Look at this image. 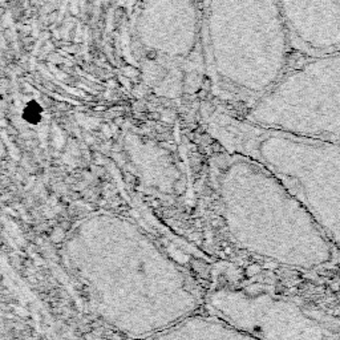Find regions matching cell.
Listing matches in <instances>:
<instances>
[{
	"instance_id": "obj_8",
	"label": "cell",
	"mask_w": 340,
	"mask_h": 340,
	"mask_svg": "<svg viewBox=\"0 0 340 340\" xmlns=\"http://www.w3.org/2000/svg\"><path fill=\"white\" fill-rule=\"evenodd\" d=\"M32 117H35L36 121L40 120V108L39 105H35V108L31 109V106H27L26 109V118L31 120Z\"/></svg>"
},
{
	"instance_id": "obj_6",
	"label": "cell",
	"mask_w": 340,
	"mask_h": 340,
	"mask_svg": "<svg viewBox=\"0 0 340 340\" xmlns=\"http://www.w3.org/2000/svg\"><path fill=\"white\" fill-rule=\"evenodd\" d=\"M292 50L307 56L340 52V0H276Z\"/></svg>"
},
{
	"instance_id": "obj_3",
	"label": "cell",
	"mask_w": 340,
	"mask_h": 340,
	"mask_svg": "<svg viewBox=\"0 0 340 340\" xmlns=\"http://www.w3.org/2000/svg\"><path fill=\"white\" fill-rule=\"evenodd\" d=\"M210 46L218 84L248 109L288 70L292 50L276 0H210Z\"/></svg>"
},
{
	"instance_id": "obj_2",
	"label": "cell",
	"mask_w": 340,
	"mask_h": 340,
	"mask_svg": "<svg viewBox=\"0 0 340 340\" xmlns=\"http://www.w3.org/2000/svg\"><path fill=\"white\" fill-rule=\"evenodd\" d=\"M209 126L226 150L270 170L340 248V141L292 134L218 110Z\"/></svg>"
},
{
	"instance_id": "obj_1",
	"label": "cell",
	"mask_w": 340,
	"mask_h": 340,
	"mask_svg": "<svg viewBox=\"0 0 340 340\" xmlns=\"http://www.w3.org/2000/svg\"><path fill=\"white\" fill-rule=\"evenodd\" d=\"M218 193L232 240L248 254L295 270H316L336 248L290 190L254 160L228 152Z\"/></svg>"
},
{
	"instance_id": "obj_7",
	"label": "cell",
	"mask_w": 340,
	"mask_h": 340,
	"mask_svg": "<svg viewBox=\"0 0 340 340\" xmlns=\"http://www.w3.org/2000/svg\"><path fill=\"white\" fill-rule=\"evenodd\" d=\"M164 338L190 339H252L248 334L234 328L220 318H190L174 328V332Z\"/></svg>"
},
{
	"instance_id": "obj_4",
	"label": "cell",
	"mask_w": 340,
	"mask_h": 340,
	"mask_svg": "<svg viewBox=\"0 0 340 340\" xmlns=\"http://www.w3.org/2000/svg\"><path fill=\"white\" fill-rule=\"evenodd\" d=\"M246 118L292 134L340 141V52L288 66L248 109Z\"/></svg>"
},
{
	"instance_id": "obj_5",
	"label": "cell",
	"mask_w": 340,
	"mask_h": 340,
	"mask_svg": "<svg viewBox=\"0 0 340 340\" xmlns=\"http://www.w3.org/2000/svg\"><path fill=\"white\" fill-rule=\"evenodd\" d=\"M209 304L216 316L252 339L340 338V320L267 291L224 287L210 295Z\"/></svg>"
}]
</instances>
